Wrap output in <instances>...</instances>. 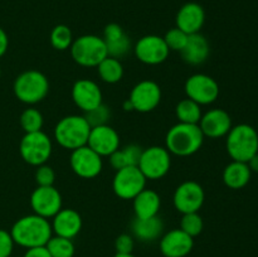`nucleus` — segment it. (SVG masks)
Segmentation results:
<instances>
[{
  "label": "nucleus",
  "mask_w": 258,
  "mask_h": 257,
  "mask_svg": "<svg viewBox=\"0 0 258 257\" xmlns=\"http://www.w3.org/2000/svg\"><path fill=\"white\" fill-rule=\"evenodd\" d=\"M87 145L100 156H110L120 148V136L108 123L96 126L91 128Z\"/></svg>",
  "instance_id": "nucleus-16"
},
{
  "label": "nucleus",
  "mask_w": 258,
  "mask_h": 257,
  "mask_svg": "<svg viewBox=\"0 0 258 257\" xmlns=\"http://www.w3.org/2000/svg\"><path fill=\"white\" fill-rule=\"evenodd\" d=\"M248 166L249 169H251V171H254V173H258V153L256 155L253 156V158H251L248 160Z\"/></svg>",
  "instance_id": "nucleus-42"
},
{
  "label": "nucleus",
  "mask_w": 258,
  "mask_h": 257,
  "mask_svg": "<svg viewBox=\"0 0 258 257\" xmlns=\"http://www.w3.org/2000/svg\"><path fill=\"white\" fill-rule=\"evenodd\" d=\"M14 239L10 232L0 229V257H10L14 248Z\"/></svg>",
  "instance_id": "nucleus-37"
},
{
  "label": "nucleus",
  "mask_w": 258,
  "mask_h": 257,
  "mask_svg": "<svg viewBox=\"0 0 258 257\" xmlns=\"http://www.w3.org/2000/svg\"><path fill=\"white\" fill-rule=\"evenodd\" d=\"M106 47H107L108 57L120 59V58L125 57V55L130 52L131 42L130 39H128L127 35L125 34L122 38H120V39L113 40V42H107L106 43Z\"/></svg>",
  "instance_id": "nucleus-35"
},
{
  "label": "nucleus",
  "mask_w": 258,
  "mask_h": 257,
  "mask_svg": "<svg viewBox=\"0 0 258 257\" xmlns=\"http://www.w3.org/2000/svg\"><path fill=\"white\" fill-rule=\"evenodd\" d=\"M123 110H125V111H134V106H133V103L130 102V100H126L125 102H123Z\"/></svg>",
  "instance_id": "nucleus-43"
},
{
  "label": "nucleus",
  "mask_w": 258,
  "mask_h": 257,
  "mask_svg": "<svg viewBox=\"0 0 258 257\" xmlns=\"http://www.w3.org/2000/svg\"><path fill=\"white\" fill-rule=\"evenodd\" d=\"M15 96L27 105H34L44 100L49 91V82L45 75L37 70L20 73L13 86Z\"/></svg>",
  "instance_id": "nucleus-5"
},
{
  "label": "nucleus",
  "mask_w": 258,
  "mask_h": 257,
  "mask_svg": "<svg viewBox=\"0 0 258 257\" xmlns=\"http://www.w3.org/2000/svg\"><path fill=\"white\" fill-rule=\"evenodd\" d=\"M116 253H133L134 238L130 234H120L115 241Z\"/></svg>",
  "instance_id": "nucleus-38"
},
{
  "label": "nucleus",
  "mask_w": 258,
  "mask_h": 257,
  "mask_svg": "<svg viewBox=\"0 0 258 257\" xmlns=\"http://www.w3.org/2000/svg\"><path fill=\"white\" fill-rule=\"evenodd\" d=\"M24 257H52L49 251L45 246L40 247H33V248H28L27 252L24 253Z\"/></svg>",
  "instance_id": "nucleus-40"
},
{
  "label": "nucleus",
  "mask_w": 258,
  "mask_h": 257,
  "mask_svg": "<svg viewBox=\"0 0 258 257\" xmlns=\"http://www.w3.org/2000/svg\"><path fill=\"white\" fill-rule=\"evenodd\" d=\"M30 207L34 214L53 218L62 209V196L54 186H38L30 196Z\"/></svg>",
  "instance_id": "nucleus-14"
},
{
  "label": "nucleus",
  "mask_w": 258,
  "mask_h": 257,
  "mask_svg": "<svg viewBox=\"0 0 258 257\" xmlns=\"http://www.w3.org/2000/svg\"><path fill=\"white\" fill-rule=\"evenodd\" d=\"M203 186L194 180H188L181 183L174 191L173 203L174 207L181 214L199 212L204 203Z\"/></svg>",
  "instance_id": "nucleus-13"
},
{
  "label": "nucleus",
  "mask_w": 258,
  "mask_h": 257,
  "mask_svg": "<svg viewBox=\"0 0 258 257\" xmlns=\"http://www.w3.org/2000/svg\"><path fill=\"white\" fill-rule=\"evenodd\" d=\"M211 53L209 42L201 33L190 34L186 40V44L180 50L181 58L184 62L191 66H199L207 60Z\"/></svg>",
  "instance_id": "nucleus-22"
},
{
  "label": "nucleus",
  "mask_w": 258,
  "mask_h": 257,
  "mask_svg": "<svg viewBox=\"0 0 258 257\" xmlns=\"http://www.w3.org/2000/svg\"><path fill=\"white\" fill-rule=\"evenodd\" d=\"M203 218L198 214V212L194 213H186L183 214L180 221V229L189 234L190 237H197L202 233L203 231Z\"/></svg>",
  "instance_id": "nucleus-32"
},
{
  "label": "nucleus",
  "mask_w": 258,
  "mask_h": 257,
  "mask_svg": "<svg viewBox=\"0 0 258 257\" xmlns=\"http://www.w3.org/2000/svg\"><path fill=\"white\" fill-rule=\"evenodd\" d=\"M134 52L140 62L149 66H156L165 62L166 58L169 57L170 49L163 37L149 34L138 40L134 47Z\"/></svg>",
  "instance_id": "nucleus-12"
},
{
  "label": "nucleus",
  "mask_w": 258,
  "mask_h": 257,
  "mask_svg": "<svg viewBox=\"0 0 258 257\" xmlns=\"http://www.w3.org/2000/svg\"><path fill=\"white\" fill-rule=\"evenodd\" d=\"M52 231L55 236L72 239L82 229V217L72 208L60 209L52 221Z\"/></svg>",
  "instance_id": "nucleus-21"
},
{
  "label": "nucleus",
  "mask_w": 258,
  "mask_h": 257,
  "mask_svg": "<svg viewBox=\"0 0 258 257\" xmlns=\"http://www.w3.org/2000/svg\"><path fill=\"white\" fill-rule=\"evenodd\" d=\"M148 179L139 166H126L116 170L112 180V189L121 199H134L146 186Z\"/></svg>",
  "instance_id": "nucleus-9"
},
{
  "label": "nucleus",
  "mask_w": 258,
  "mask_h": 257,
  "mask_svg": "<svg viewBox=\"0 0 258 257\" xmlns=\"http://www.w3.org/2000/svg\"><path fill=\"white\" fill-rule=\"evenodd\" d=\"M8 45H9V38L8 34L5 33V30L3 28H0V58L5 54V52L8 50Z\"/></svg>",
  "instance_id": "nucleus-41"
},
{
  "label": "nucleus",
  "mask_w": 258,
  "mask_h": 257,
  "mask_svg": "<svg viewBox=\"0 0 258 257\" xmlns=\"http://www.w3.org/2000/svg\"><path fill=\"white\" fill-rule=\"evenodd\" d=\"M73 43V35L70 28L64 24H58L50 32V44L57 50L70 49Z\"/></svg>",
  "instance_id": "nucleus-30"
},
{
  "label": "nucleus",
  "mask_w": 258,
  "mask_h": 257,
  "mask_svg": "<svg viewBox=\"0 0 258 257\" xmlns=\"http://www.w3.org/2000/svg\"><path fill=\"white\" fill-rule=\"evenodd\" d=\"M35 171V180H37L38 186H50L53 185L55 179V173L52 166L43 164V165L37 166Z\"/></svg>",
  "instance_id": "nucleus-36"
},
{
  "label": "nucleus",
  "mask_w": 258,
  "mask_h": 257,
  "mask_svg": "<svg viewBox=\"0 0 258 257\" xmlns=\"http://www.w3.org/2000/svg\"><path fill=\"white\" fill-rule=\"evenodd\" d=\"M193 246V237L180 228L171 229L160 239V251L165 257H185L190 253Z\"/></svg>",
  "instance_id": "nucleus-19"
},
{
  "label": "nucleus",
  "mask_w": 258,
  "mask_h": 257,
  "mask_svg": "<svg viewBox=\"0 0 258 257\" xmlns=\"http://www.w3.org/2000/svg\"><path fill=\"white\" fill-rule=\"evenodd\" d=\"M186 96L201 106L211 105L218 98L219 85L213 77L204 73H196L186 80L184 86Z\"/></svg>",
  "instance_id": "nucleus-10"
},
{
  "label": "nucleus",
  "mask_w": 258,
  "mask_h": 257,
  "mask_svg": "<svg viewBox=\"0 0 258 257\" xmlns=\"http://www.w3.org/2000/svg\"><path fill=\"white\" fill-rule=\"evenodd\" d=\"M189 35L186 33H184L183 30L179 29V28H173V29L168 30L164 35V40H165L166 45L170 50H175V52H180L186 44V40H188Z\"/></svg>",
  "instance_id": "nucleus-34"
},
{
  "label": "nucleus",
  "mask_w": 258,
  "mask_h": 257,
  "mask_svg": "<svg viewBox=\"0 0 258 257\" xmlns=\"http://www.w3.org/2000/svg\"><path fill=\"white\" fill-rule=\"evenodd\" d=\"M91 126L85 116L70 115L60 118L54 127V139L62 148L75 150L87 145Z\"/></svg>",
  "instance_id": "nucleus-4"
},
{
  "label": "nucleus",
  "mask_w": 258,
  "mask_h": 257,
  "mask_svg": "<svg viewBox=\"0 0 258 257\" xmlns=\"http://www.w3.org/2000/svg\"><path fill=\"white\" fill-rule=\"evenodd\" d=\"M52 257H73L75 256V244L72 239L64 237L54 236L50 237L48 243L45 244Z\"/></svg>",
  "instance_id": "nucleus-29"
},
{
  "label": "nucleus",
  "mask_w": 258,
  "mask_h": 257,
  "mask_svg": "<svg viewBox=\"0 0 258 257\" xmlns=\"http://www.w3.org/2000/svg\"><path fill=\"white\" fill-rule=\"evenodd\" d=\"M131 231L134 236L143 242H151L158 239L163 234L164 223L159 216L151 218H136L131 223Z\"/></svg>",
  "instance_id": "nucleus-24"
},
{
  "label": "nucleus",
  "mask_w": 258,
  "mask_h": 257,
  "mask_svg": "<svg viewBox=\"0 0 258 257\" xmlns=\"http://www.w3.org/2000/svg\"><path fill=\"white\" fill-rule=\"evenodd\" d=\"M126 33L123 32L122 28L120 27L116 23H111V24H107L105 27V30H103V40L106 43L107 42H113V40H117L120 38H122Z\"/></svg>",
  "instance_id": "nucleus-39"
},
{
  "label": "nucleus",
  "mask_w": 258,
  "mask_h": 257,
  "mask_svg": "<svg viewBox=\"0 0 258 257\" xmlns=\"http://www.w3.org/2000/svg\"><path fill=\"white\" fill-rule=\"evenodd\" d=\"M227 151L236 161L248 163L258 153V134L253 126L239 123L227 134Z\"/></svg>",
  "instance_id": "nucleus-3"
},
{
  "label": "nucleus",
  "mask_w": 258,
  "mask_h": 257,
  "mask_svg": "<svg viewBox=\"0 0 258 257\" xmlns=\"http://www.w3.org/2000/svg\"><path fill=\"white\" fill-rule=\"evenodd\" d=\"M175 115L178 117L179 122L197 123L198 125L203 113H202V108L199 103L190 100V98H184L176 105Z\"/></svg>",
  "instance_id": "nucleus-28"
},
{
  "label": "nucleus",
  "mask_w": 258,
  "mask_h": 257,
  "mask_svg": "<svg viewBox=\"0 0 258 257\" xmlns=\"http://www.w3.org/2000/svg\"><path fill=\"white\" fill-rule=\"evenodd\" d=\"M113 257H135L133 253H116Z\"/></svg>",
  "instance_id": "nucleus-44"
},
{
  "label": "nucleus",
  "mask_w": 258,
  "mask_h": 257,
  "mask_svg": "<svg viewBox=\"0 0 258 257\" xmlns=\"http://www.w3.org/2000/svg\"><path fill=\"white\" fill-rule=\"evenodd\" d=\"M14 243L25 248L45 246L52 237V224L47 218L29 214L18 219L10 231Z\"/></svg>",
  "instance_id": "nucleus-1"
},
{
  "label": "nucleus",
  "mask_w": 258,
  "mask_h": 257,
  "mask_svg": "<svg viewBox=\"0 0 258 257\" xmlns=\"http://www.w3.org/2000/svg\"><path fill=\"white\" fill-rule=\"evenodd\" d=\"M52 140L42 130L25 134L19 144L23 160L33 166H39L47 163L52 155Z\"/></svg>",
  "instance_id": "nucleus-7"
},
{
  "label": "nucleus",
  "mask_w": 258,
  "mask_h": 257,
  "mask_svg": "<svg viewBox=\"0 0 258 257\" xmlns=\"http://www.w3.org/2000/svg\"><path fill=\"white\" fill-rule=\"evenodd\" d=\"M143 149L135 144L125 146L123 149L120 148L110 155V164L115 170L126 168V166H138L140 161Z\"/></svg>",
  "instance_id": "nucleus-26"
},
{
  "label": "nucleus",
  "mask_w": 258,
  "mask_h": 257,
  "mask_svg": "<svg viewBox=\"0 0 258 257\" xmlns=\"http://www.w3.org/2000/svg\"><path fill=\"white\" fill-rule=\"evenodd\" d=\"M170 165L171 156L168 149L163 146H150L143 150L138 166L146 179L158 180L169 173Z\"/></svg>",
  "instance_id": "nucleus-8"
},
{
  "label": "nucleus",
  "mask_w": 258,
  "mask_h": 257,
  "mask_svg": "<svg viewBox=\"0 0 258 257\" xmlns=\"http://www.w3.org/2000/svg\"><path fill=\"white\" fill-rule=\"evenodd\" d=\"M206 22V13L198 3H186L179 9L176 14V28L188 35L201 33Z\"/></svg>",
  "instance_id": "nucleus-20"
},
{
  "label": "nucleus",
  "mask_w": 258,
  "mask_h": 257,
  "mask_svg": "<svg viewBox=\"0 0 258 257\" xmlns=\"http://www.w3.org/2000/svg\"><path fill=\"white\" fill-rule=\"evenodd\" d=\"M70 49L73 60L82 67H97L107 57L105 40L98 35H81L73 40Z\"/></svg>",
  "instance_id": "nucleus-6"
},
{
  "label": "nucleus",
  "mask_w": 258,
  "mask_h": 257,
  "mask_svg": "<svg viewBox=\"0 0 258 257\" xmlns=\"http://www.w3.org/2000/svg\"><path fill=\"white\" fill-rule=\"evenodd\" d=\"M43 116L37 108L29 107L25 108L20 115V126L25 134L28 133H35V131H40L43 127Z\"/></svg>",
  "instance_id": "nucleus-31"
},
{
  "label": "nucleus",
  "mask_w": 258,
  "mask_h": 257,
  "mask_svg": "<svg viewBox=\"0 0 258 257\" xmlns=\"http://www.w3.org/2000/svg\"><path fill=\"white\" fill-rule=\"evenodd\" d=\"M252 171L248 164L233 160L226 166L223 171V181L228 188L242 189L249 183Z\"/></svg>",
  "instance_id": "nucleus-25"
},
{
  "label": "nucleus",
  "mask_w": 258,
  "mask_h": 257,
  "mask_svg": "<svg viewBox=\"0 0 258 257\" xmlns=\"http://www.w3.org/2000/svg\"><path fill=\"white\" fill-rule=\"evenodd\" d=\"M133 201L134 213H135L136 218H151V217L158 216L159 211H160V196L155 190H151V189L145 188Z\"/></svg>",
  "instance_id": "nucleus-23"
},
{
  "label": "nucleus",
  "mask_w": 258,
  "mask_h": 257,
  "mask_svg": "<svg viewBox=\"0 0 258 257\" xmlns=\"http://www.w3.org/2000/svg\"><path fill=\"white\" fill-rule=\"evenodd\" d=\"M198 125L204 138L208 136L211 139H219L227 136L229 133L232 128V118L227 111L222 108H213L202 116Z\"/></svg>",
  "instance_id": "nucleus-18"
},
{
  "label": "nucleus",
  "mask_w": 258,
  "mask_h": 257,
  "mask_svg": "<svg viewBox=\"0 0 258 257\" xmlns=\"http://www.w3.org/2000/svg\"><path fill=\"white\" fill-rule=\"evenodd\" d=\"M204 135L197 123L178 122L169 128L165 138V148L176 156H190L201 150Z\"/></svg>",
  "instance_id": "nucleus-2"
},
{
  "label": "nucleus",
  "mask_w": 258,
  "mask_h": 257,
  "mask_svg": "<svg viewBox=\"0 0 258 257\" xmlns=\"http://www.w3.org/2000/svg\"><path fill=\"white\" fill-rule=\"evenodd\" d=\"M0 76H2V70H0Z\"/></svg>",
  "instance_id": "nucleus-45"
},
{
  "label": "nucleus",
  "mask_w": 258,
  "mask_h": 257,
  "mask_svg": "<svg viewBox=\"0 0 258 257\" xmlns=\"http://www.w3.org/2000/svg\"><path fill=\"white\" fill-rule=\"evenodd\" d=\"M72 100L76 106L85 112L103 103L101 88L97 83L87 78L76 81L72 87Z\"/></svg>",
  "instance_id": "nucleus-17"
},
{
  "label": "nucleus",
  "mask_w": 258,
  "mask_h": 257,
  "mask_svg": "<svg viewBox=\"0 0 258 257\" xmlns=\"http://www.w3.org/2000/svg\"><path fill=\"white\" fill-rule=\"evenodd\" d=\"M70 164L73 173L83 179L96 178L103 168L102 156L98 155L88 145L72 150Z\"/></svg>",
  "instance_id": "nucleus-11"
},
{
  "label": "nucleus",
  "mask_w": 258,
  "mask_h": 257,
  "mask_svg": "<svg viewBox=\"0 0 258 257\" xmlns=\"http://www.w3.org/2000/svg\"><path fill=\"white\" fill-rule=\"evenodd\" d=\"M134 110L139 112H150L155 110L161 101V88L156 82L145 80L134 86L128 97Z\"/></svg>",
  "instance_id": "nucleus-15"
},
{
  "label": "nucleus",
  "mask_w": 258,
  "mask_h": 257,
  "mask_svg": "<svg viewBox=\"0 0 258 257\" xmlns=\"http://www.w3.org/2000/svg\"><path fill=\"white\" fill-rule=\"evenodd\" d=\"M10 257H12V256H10Z\"/></svg>",
  "instance_id": "nucleus-46"
},
{
  "label": "nucleus",
  "mask_w": 258,
  "mask_h": 257,
  "mask_svg": "<svg viewBox=\"0 0 258 257\" xmlns=\"http://www.w3.org/2000/svg\"><path fill=\"white\" fill-rule=\"evenodd\" d=\"M110 108L106 105H103V103H101L100 106H97L93 110L85 112V118L87 120L91 128L96 127V126L107 125L108 120H110Z\"/></svg>",
  "instance_id": "nucleus-33"
},
{
  "label": "nucleus",
  "mask_w": 258,
  "mask_h": 257,
  "mask_svg": "<svg viewBox=\"0 0 258 257\" xmlns=\"http://www.w3.org/2000/svg\"><path fill=\"white\" fill-rule=\"evenodd\" d=\"M98 76L106 83H117L123 77V67L120 59L112 57H106L100 65L97 66Z\"/></svg>",
  "instance_id": "nucleus-27"
}]
</instances>
